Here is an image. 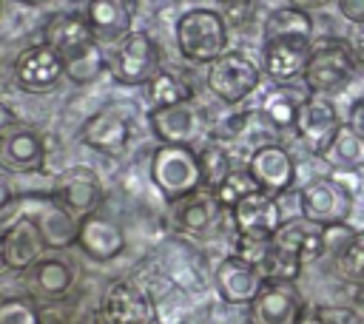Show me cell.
I'll use <instances>...</instances> for the list:
<instances>
[{"label":"cell","mask_w":364,"mask_h":324,"mask_svg":"<svg viewBox=\"0 0 364 324\" xmlns=\"http://www.w3.org/2000/svg\"><path fill=\"white\" fill-rule=\"evenodd\" d=\"M316 259H321V225L296 216V219H284L276 236L267 242L259 270L264 279L296 281L301 267Z\"/></svg>","instance_id":"6da1fadb"},{"label":"cell","mask_w":364,"mask_h":324,"mask_svg":"<svg viewBox=\"0 0 364 324\" xmlns=\"http://www.w3.org/2000/svg\"><path fill=\"white\" fill-rule=\"evenodd\" d=\"M358 71L355 48L341 37H324L318 45H313L307 68H304V88L310 94H338L350 85V80Z\"/></svg>","instance_id":"7a4b0ae2"},{"label":"cell","mask_w":364,"mask_h":324,"mask_svg":"<svg viewBox=\"0 0 364 324\" xmlns=\"http://www.w3.org/2000/svg\"><path fill=\"white\" fill-rule=\"evenodd\" d=\"M148 176L171 205L202 188L199 156L191 145H159L151 153Z\"/></svg>","instance_id":"3957f363"},{"label":"cell","mask_w":364,"mask_h":324,"mask_svg":"<svg viewBox=\"0 0 364 324\" xmlns=\"http://www.w3.org/2000/svg\"><path fill=\"white\" fill-rule=\"evenodd\" d=\"M176 48L191 63H213L228 48V23L213 9H191L176 20Z\"/></svg>","instance_id":"277c9868"},{"label":"cell","mask_w":364,"mask_h":324,"mask_svg":"<svg viewBox=\"0 0 364 324\" xmlns=\"http://www.w3.org/2000/svg\"><path fill=\"white\" fill-rule=\"evenodd\" d=\"M262 82V65L247 60L239 51H225L219 60L210 63L208 68V88L216 99L236 105L247 99Z\"/></svg>","instance_id":"5b68a950"},{"label":"cell","mask_w":364,"mask_h":324,"mask_svg":"<svg viewBox=\"0 0 364 324\" xmlns=\"http://www.w3.org/2000/svg\"><path fill=\"white\" fill-rule=\"evenodd\" d=\"M20 213L31 216L46 247L51 250H65L71 244H77V230H80V219L74 213H68L51 193H31L20 199Z\"/></svg>","instance_id":"8992f818"},{"label":"cell","mask_w":364,"mask_h":324,"mask_svg":"<svg viewBox=\"0 0 364 324\" xmlns=\"http://www.w3.org/2000/svg\"><path fill=\"white\" fill-rule=\"evenodd\" d=\"M353 196L338 179L333 176H318L313 182H307L299 193V207L301 216L327 227V225H341L350 219L353 213Z\"/></svg>","instance_id":"52a82bcc"},{"label":"cell","mask_w":364,"mask_h":324,"mask_svg":"<svg viewBox=\"0 0 364 324\" xmlns=\"http://www.w3.org/2000/svg\"><path fill=\"white\" fill-rule=\"evenodd\" d=\"M111 71L122 85H148L159 68V45L145 31H128L111 60Z\"/></svg>","instance_id":"ba28073f"},{"label":"cell","mask_w":364,"mask_h":324,"mask_svg":"<svg viewBox=\"0 0 364 324\" xmlns=\"http://www.w3.org/2000/svg\"><path fill=\"white\" fill-rule=\"evenodd\" d=\"M304 310L296 281L264 279L262 290L247 304V324H296Z\"/></svg>","instance_id":"9c48e42d"},{"label":"cell","mask_w":364,"mask_h":324,"mask_svg":"<svg viewBox=\"0 0 364 324\" xmlns=\"http://www.w3.org/2000/svg\"><path fill=\"white\" fill-rule=\"evenodd\" d=\"M338 128H341L338 111H336V105H333L327 97L310 94V97H304V99L299 102L293 131H296V136L304 142V148H307L310 153L321 156V153L330 148V142H333V136H336Z\"/></svg>","instance_id":"30bf717a"},{"label":"cell","mask_w":364,"mask_h":324,"mask_svg":"<svg viewBox=\"0 0 364 324\" xmlns=\"http://www.w3.org/2000/svg\"><path fill=\"white\" fill-rule=\"evenodd\" d=\"M51 196L68 210L74 213L77 219L82 216H91L97 213V207L102 205V182L97 176V171L85 168V165H71L65 171L57 173L54 179V188H51Z\"/></svg>","instance_id":"8fae6325"},{"label":"cell","mask_w":364,"mask_h":324,"mask_svg":"<svg viewBox=\"0 0 364 324\" xmlns=\"http://www.w3.org/2000/svg\"><path fill=\"white\" fill-rule=\"evenodd\" d=\"M230 222H233L236 236L267 242V239L276 236L284 216H282V205L273 193L253 190L250 196H245L242 202H236L230 207Z\"/></svg>","instance_id":"7c38bea8"},{"label":"cell","mask_w":364,"mask_h":324,"mask_svg":"<svg viewBox=\"0 0 364 324\" xmlns=\"http://www.w3.org/2000/svg\"><path fill=\"white\" fill-rule=\"evenodd\" d=\"M65 77L63 57L46 43L28 45L14 60V82L28 94H48Z\"/></svg>","instance_id":"4fadbf2b"},{"label":"cell","mask_w":364,"mask_h":324,"mask_svg":"<svg viewBox=\"0 0 364 324\" xmlns=\"http://www.w3.org/2000/svg\"><path fill=\"white\" fill-rule=\"evenodd\" d=\"M313 51V40L307 37H279L262 43V74L270 77L276 85L293 82L304 77L307 60Z\"/></svg>","instance_id":"5bb4252c"},{"label":"cell","mask_w":364,"mask_h":324,"mask_svg":"<svg viewBox=\"0 0 364 324\" xmlns=\"http://www.w3.org/2000/svg\"><path fill=\"white\" fill-rule=\"evenodd\" d=\"M213 281H216V293L225 304H250L256 298V293L264 284V276L256 264L245 261L242 256L230 253L225 256L216 270H213Z\"/></svg>","instance_id":"9a60e30c"},{"label":"cell","mask_w":364,"mask_h":324,"mask_svg":"<svg viewBox=\"0 0 364 324\" xmlns=\"http://www.w3.org/2000/svg\"><path fill=\"white\" fill-rule=\"evenodd\" d=\"M80 139H82V145H88L97 153L122 156L131 142V119L117 108L97 111L82 122Z\"/></svg>","instance_id":"2e32d148"},{"label":"cell","mask_w":364,"mask_h":324,"mask_svg":"<svg viewBox=\"0 0 364 324\" xmlns=\"http://www.w3.org/2000/svg\"><path fill=\"white\" fill-rule=\"evenodd\" d=\"M247 173L264 193H287L296 182V162L282 145H259L247 159Z\"/></svg>","instance_id":"e0dca14e"},{"label":"cell","mask_w":364,"mask_h":324,"mask_svg":"<svg viewBox=\"0 0 364 324\" xmlns=\"http://www.w3.org/2000/svg\"><path fill=\"white\" fill-rule=\"evenodd\" d=\"M111 324H156V307L154 296L131 281H114L100 307Z\"/></svg>","instance_id":"ac0fdd59"},{"label":"cell","mask_w":364,"mask_h":324,"mask_svg":"<svg viewBox=\"0 0 364 324\" xmlns=\"http://www.w3.org/2000/svg\"><path fill=\"white\" fill-rule=\"evenodd\" d=\"M43 43L48 48H54L65 60V57L94 45L97 37H94V28H91L85 14H80V11H57L43 26Z\"/></svg>","instance_id":"d6986e66"},{"label":"cell","mask_w":364,"mask_h":324,"mask_svg":"<svg viewBox=\"0 0 364 324\" xmlns=\"http://www.w3.org/2000/svg\"><path fill=\"white\" fill-rule=\"evenodd\" d=\"M148 122H151L154 136L162 145H191L193 136L202 131V117H199L193 99L168 105V108H151Z\"/></svg>","instance_id":"ffe728a7"},{"label":"cell","mask_w":364,"mask_h":324,"mask_svg":"<svg viewBox=\"0 0 364 324\" xmlns=\"http://www.w3.org/2000/svg\"><path fill=\"white\" fill-rule=\"evenodd\" d=\"M77 247L94 261H111L125 250V233L114 219L102 213H91L80 219Z\"/></svg>","instance_id":"44dd1931"},{"label":"cell","mask_w":364,"mask_h":324,"mask_svg":"<svg viewBox=\"0 0 364 324\" xmlns=\"http://www.w3.org/2000/svg\"><path fill=\"white\" fill-rule=\"evenodd\" d=\"M43 250H46V242H43L34 219L26 213H17L11 219V225L3 230V253H6L9 270L26 273L34 261H40Z\"/></svg>","instance_id":"7402d4cb"},{"label":"cell","mask_w":364,"mask_h":324,"mask_svg":"<svg viewBox=\"0 0 364 324\" xmlns=\"http://www.w3.org/2000/svg\"><path fill=\"white\" fill-rule=\"evenodd\" d=\"M46 162V145L40 134L28 128H9L0 136V168L6 173H34Z\"/></svg>","instance_id":"603a6c76"},{"label":"cell","mask_w":364,"mask_h":324,"mask_svg":"<svg viewBox=\"0 0 364 324\" xmlns=\"http://www.w3.org/2000/svg\"><path fill=\"white\" fill-rule=\"evenodd\" d=\"M74 284V270L63 259H40L26 270V290L37 301L65 298Z\"/></svg>","instance_id":"cb8c5ba5"},{"label":"cell","mask_w":364,"mask_h":324,"mask_svg":"<svg viewBox=\"0 0 364 324\" xmlns=\"http://www.w3.org/2000/svg\"><path fill=\"white\" fill-rule=\"evenodd\" d=\"M85 17L97 40H122L131 28L134 0H91Z\"/></svg>","instance_id":"d4e9b609"},{"label":"cell","mask_w":364,"mask_h":324,"mask_svg":"<svg viewBox=\"0 0 364 324\" xmlns=\"http://www.w3.org/2000/svg\"><path fill=\"white\" fill-rule=\"evenodd\" d=\"M219 202L216 196L208 190V193H191L179 202H173V222L179 230L191 233V236H202L208 233L216 222H219Z\"/></svg>","instance_id":"484cf974"},{"label":"cell","mask_w":364,"mask_h":324,"mask_svg":"<svg viewBox=\"0 0 364 324\" xmlns=\"http://www.w3.org/2000/svg\"><path fill=\"white\" fill-rule=\"evenodd\" d=\"M321 159L333 168V171H361L364 168V139L353 131L350 122H341V128L336 131L330 148L321 153Z\"/></svg>","instance_id":"4316f807"},{"label":"cell","mask_w":364,"mask_h":324,"mask_svg":"<svg viewBox=\"0 0 364 324\" xmlns=\"http://www.w3.org/2000/svg\"><path fill=\"white\" fill-rule=\"evenodd\" d=\"M279 37H307L313 40V20L310 11L296 9V6H282L267 14L262 26V43L264 40H279Z\"/></svg>","instance_id":"83f0119b"},{"label":"cell","mask_w":364,"mask_h":324,"mask_svg":"<svg viewBox=\"0 0 364 324\" xmlns=\"http://www.w3.org/2000/svg\"><path fill=\"white\" fill-rule=\"evenodd\" d=\"M145 94H148L151 108H168V105H179V102L193 99V88L171 71H156V77L148 82Z\"/></svg>","instance_id":"f1b7e54d"},{"label":"cell","mask_w":364,"mask_h":324,"mask_svg":"<svg viewBox=\"0 0 364 324\" xmlns=\"http://www.w3.org/2000/svg\"><path fill=\"white\" fill-rule=\"evenodd\" d=\"M196 156H199V171H202V188L205 190H216L225 179H228V173L233 171L230 168V156H228V151H225V145L222 142H205L199 151H196Z\"/></svg>","instance_id":"f546056e"},{"label":"cell","mask_w":364,"mask_h":324,"mask_svg":"<svg viewBox=\"0 0 364 324\" xmlns=\"http://www.w3.org/2000/svg\"><path fill=\"white\" fill-rule=\"evenodd\" d=\"M63 65H65V77H68L71 82L88 85V82H94V80L102 74L105 57H102V51H100V43H94V45H88V48H82V51L65 57Z\"/></svg>","instance_id":"4dcf8cb0"},{"label":"cell","mask_w":364,"mask_h":324,"mask_svg":"<svg viewBox=\"0 0 364 324\" xmlns=\"http://www.w3.org/2000/svg\"><path fill=\"white\" fill-rule=\"evenodd\" d=\"M296 111H299V102L282 88L270 91L264 97V102H262V117L273 128H293L296 125Z\"/></svg>","instance_id":"1f68e13d"},{"label":"cell","mask_w":364,"mask_h":324,"mask_svg":"<svg viewBox=\"0 0 364 324\" xmlns=\"http://www.w3.org/2000/svg\"><path fill=\"white\" fill-rule=\"evenodd\" d=\"M253 190H259V185H256V179L247 171H230L228 179L213 190V196H216V202H219L222 210H230L236 202H242Z\"/></svg>","instance_id":"d6a6232c"},{"label":"cell","mask_w":364,"mask_h":324,"mask_svg":"<svg viewBox=\"0 0 364 324\" xmlns=\"http://www.w3.org/2000/svg\"><path fill=\"white\" fill-rule=\"evenodd\" d=\"M0 324H43L31 296H0Z\"/></svg>","instance_id":"836d02e7"},{"label":"cell","mask_w":364,"mask_h":324,"mask_svg":"<svg viewBox=\"0 0 364 324\" xmlns=\"http://www.w3.org/2000/svg\"><path fill=\"white\" fill-rule=\"evenodd\" d=\"M333 264L347 281H353V284L364 281V230H355L353 242L333 259Z\"/></svg>","instance_id":"e575fe53"},{"label":"cell","mask_w":364,"mask_h":324,"mask_svg":"<svg viewBox=\"0 0 364 324\" xmlns=\"http://www.w3.org/2000/svg\"><path fill=\"white\" fill-rule=\"evenodd\" d=\"M156 307V324H191V313L182 301V290L171 287V296H154Z\"/></svg>","instance_id":"d590c367"},{"label":"cell","mask_w":364,"mask_h":324,"mask_svg":"<svg viewBox=\"0 0 364 324\" xmlns=\"http://www.w3.org/2000/svg\"><path fill=\"white\" fill-rule=\"evenodd\" d=\"M353 236H355V230H353L347 222L321 227V256L336 259V256H338V253L353 242Z\"/></svg>","instance_id":"8d00e7d4"},{"label":"cell","mask_w":364,"mask_h":324,"mask_svg":"<svg viewBox=\"0 0 364 324\" xmlns=\"http://www.w3.org/2000/svg\"><path fill=\"white\" fill-rule=\"evenodd\" d=\"M316 315L321 324H364V318L353 307H338V304H321L316 307Z\"/></svg>","instance_id":"74e56055"},{"label":"cell","mask_w":364,"mask_h":324,"mask_svg":"<svg viewBox=\"0 0 364 324\" xmlns=\"http://www.w3.org/2000/svg\"><path fill=\"white\" fill-rule=\"evenodd\" d=\"M20 199L23 196L17 193V188L11 185V179L0 173V219H9L20 207Z\"/></svg>","instance_id":"f35d334b"},{"label":"cell","mask_w":364,"mask_h":324,"mask_svg":"<svg viewBox=\"0 0 364 324\" xmlns=\"http://www.w3.org/2000/svg\"><path fill=\"white\" fill-rule=\"evenodd\" d=\"M338 11L344 20L355 23V26H364V0H336Z\"/></svg>","instance_id":"ab89813d"},{"label":"cell","mask_w":364,"mask_h":324,"mask_svg":"<svg viewBox=\"0 0 364 324\" xmlns=\"http://www.w3.org/2000/svg\"><path fill=\"white\" fill-rule=\"evenodd\" d=\"M350 125L364 139V99H355L353 102V108H350Z\"/></svg>","instance_id":"60d3db41"},{"label":"cell","mask_w":364,"mask_h":324,"mask_svg":"<svg viewBox=\"0 0 364 324\" xmlns=\"http://www.w3.org/2000/svg\"><path fill=\"white\" fill-rule=\"evenodd\" d=\"M14 122H17V117H14V111L0 99V136L9 131V128H14Z\"/></svg>","instance_id":"b9f144b4"},{"label":"cell","mask_w":364,"mask_h":324,"mask_svg":"<svg viewBox=\"0 0 364 324\" xmlns=\"http://www.w3.org/2000/svg\"><path fill=\"white\" fill-rule=\"evenodd\" d=\"M324 3H330V0H290V6H296V9H304V11H310V9H318V6H324Z\"/></svg>","instance_id":"7bdbcfd3"},{"label":"cell","mask_w":364,"mask_h":324,"mask_svg":"<svg viewBox=\"0 0 364 324\" xmlns=\"http://www.w3.org/2000/svg\"><path fill=\"white\" fill-rule=\"evenodd\" d=\"M296 324H321V318L316 315V310H304V313H301V318H299Z\"/></svg>","instance_id":"ee69618b"},{"label":"cell","mask_w":364,"mask_h":324,"mask_svg":"<svg viewBox=\"0 0 364 324\" xmlns=\"http://www.w3.org/2000/svg\"><path fill=\"white\" fill-rule=\"evenodd\" d=\"M355 304H358V307H364V281H358V284H355Z\"/></svg>","instance_id":"f6af8a7d"},{"label":"cell","mask_w":364,"mask_h":324,"mask_svg":"<svg viewBox=\"0 0 364 324\" xmlns=\"http://www.w3.org/2000/svg\"><path fill=\"white\" fill-rule=\"evenodd\" d=\"M94 324H111V318H108L102 310H97V313H94Z\"/></svg>","instance_id":"bcb514c9"},{"label":"cell","mask_w":364,"mask_h":324,"mask_svg":"<svg viewBox=\"0 0 364 324\" xmlns=\"http://www.w3.org/2000/svg\"><path fill=\"white\" fill-rule=\"evenodd\" d=\"M9 264H6V253H3V233H0V273H6Z\"/></svg>","instance_id":"7dc6e473"},{"label":"cell","mask_w":364,"mask_h":324,"mask_svg":"<svg viewBox=\"0 0 364 324\" xmlns=\"http://www.w3.org/2000/svg\"><path fill=\"white\" fill-rule=\"evenodd\" d=\"M20 3H26V6H40V3H48V0H20Z\"/></svg>","instance_id":"c3c4849f"},{"label":"cell","mask_w":364,"mask_h":324,"mask_svg":"<svg viewBox=\"0 0 364 324\" xmlns=\"http://www.w3.org/2000/svg\"><path fill=\"white\" fill-rule=\"evenodd\" d=\"M216 3H228V6H233V3H239V0H216Z\"/></svg>","instance_id":"681fc988"},{"label":"cell","mask_w":364,"mask_h":324,"mask_svg":"<svg viewBox=\"0 0 364 324\" xmlns=\"http://www.w3.org/2000/svg\"><path fill=\"white\" fill-rule=\"evenodd\" d=\"M0 9H3V0H0Z\"/></svg>","instance_id":"f907efd6"}]
</instances>
